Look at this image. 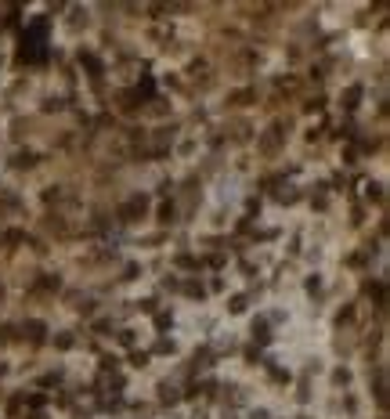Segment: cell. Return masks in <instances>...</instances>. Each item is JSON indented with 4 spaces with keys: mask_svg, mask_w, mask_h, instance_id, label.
<instances>
[{
    "mask_svg": "<svg viewBox=\"0 0 390 419\" xmlns=\"http://www.w3.org/2000/svg\"><path fill=\"white\" fill-rule=\"evenodd\" d=\"M25 332H29L33 340H43V325H40V322H29V325H25Z\"/></svg>",
    "mask_w": 390,
    "mask_h": 419,
    "instance_id": "cell-1",
    "label": "cell"
}]
</instances>
